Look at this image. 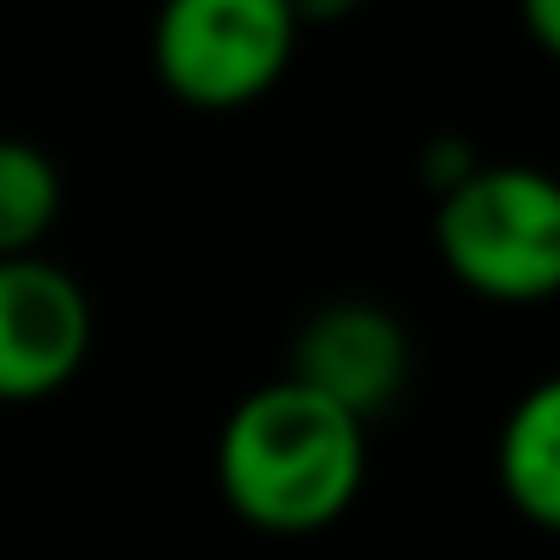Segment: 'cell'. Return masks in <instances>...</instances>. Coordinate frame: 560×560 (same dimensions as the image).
Wrapping results in <instances>:
<instances>
[{
	"instance_id": "obj_2",
	"label": "cell",
	"mask_w": 560,
	"mask_h": 560,
	"mask_svg": "<svg viewBox=\"0 0 560 560\" xmlns=\"http://www.w3.org/2000/svg\"><path fill=\"white\" fill-rule=\"evenodd\" d=\"M434 254L482 302L530 307L560 290V187L530 163H482L434 199Z\"/></svg>"
},
{
	"instance_id": "obj_5",
	"label": "cell",
	"mask_w": 560,
	"mask_h": 560,
	"mask_svg": "<svg viewBox=\"0 0 560 560\" xmlns=\"http://www.w3.org/2000/svg\"><path fill=\"white\" fill-rule=\"evenodd\" d=\"M410 374H416V343L404 331V319L386 302L338 295V302L314 307L302 319V331L290 343V374L283 380L319 392L350 422L374 428L404 398Z\"/></svg>"
},
{
	"instance_id": "obj_8",
	"label": "cell",
	"mask_w": 560,
	"mask_h": 560,
	"mask_svg": "<svg viewBox=\"0 0 560 560\" xmlns=\"http://www.w3.org/2000/svg\"><path fill=\"white\" fill-rule=\"evenodd\" d=\"M482 170V158H476V145L464 133H440V139H428L422 151H416V175L428 182V194H452L458 182H470V175Z\"/></svg>"
},
{
	"instance_id": "obj_7",
	"label": "cell",
	"mask_w": 560,
	"mask_h": 560,
	"mask_svg": "<svg viewBox=\"0 0 560 560\" xmlns=\"http://www.w3.org/2000/svg\"><path fill=\"white\" fill-rule=\"evenodd\" d=\"M61 206H67V182L49 151L0 133V259L37 254L49 242V230L61 223Z\"/></svg>"
},
{
	"instance_id": "obj_9",
	"label": "cell",
	"mask_w": 560,
	"mask_h": 560,
	"mask_svg": "<svg viewBox=\"0 0 560 560\" xmlns=\"http://www.w3.org/2000/svg\"><path fill=\"white\" fill-rule=\"evenodd\" d=\"M518 19L542 55H560V0H518Z\"/></svg>"
},
{
	"instance_id": "obj_1",
	"label": "cell",
	"mask_w": 560,
	"mask_h": 560,
	"mask_svg": "<svg viewBox=\"0 0 560 560\" xmlns=\"http://www.w3.org/2000/svg\"><path fill=\"white\" fill-rule=\"evenodd\" d=\"M218 494L266 536H314L368 482V428L295 380H266L218 428Z\"/></svg>"
},
{
	"instance_id": "obj_6",
	"label": "cell",
	"mask_w": 560,
	"mask_h": 560,
	"mask_svg": "<svg viewBox=\"0 0 560 560\" xmlns=\"http://www.w3.org/2000/svg\"><path fill=\"white\" fill-rule=\"evenodd\" d=\"M494 482L518 518L536 530L560 524V386L536 380L518 404L506 410L494 440Z\"/></svg>"
},
{
	"instance_id": "obj_10",
	"label": "cell",
	"mask_w": 560,
	"mask_h": 560,
	"mask_svg": "<svg viewBox=\"0 0 560 560\" xmlns=\"http://www.w3.org/2000/svg\"><path fill=\"white\" fill-rule=\"evenodd\" d=\"M355 7H362V0H283V13L295 19V31H307V25H343Z\"/></svg>"
},
{
	"instance_id": "obj_3",
	"label": "cell",
	"mask_w": 560,
	"mask_h": 560,
	"mask_svg": "<svg viewBox=\"0 0 560 560\" xmlns=\"http://www.w3.org/2000/svg\"><path fill=\"white\" fill-rule=\"evenodd\" d=\"M295 37L283 0H158L151 73L187 109L230 115L290 73Z\"/></svg>"
},
{
	"instance_id": "obj_4",
	"label": "cell",
	"mask_w": 560,
	"mask_h": 560,
	"mask_svg": "<svg viewBox=\"0 0 560 560\" xmlns=\"http://www.w3.org/2000/svg\"><path fill=\"white\" fill-rule=\"evenodd\" d=\"M97 307L43 254L0 259V404H43L91 362Z\"/></svg>"
}]
</instances>
